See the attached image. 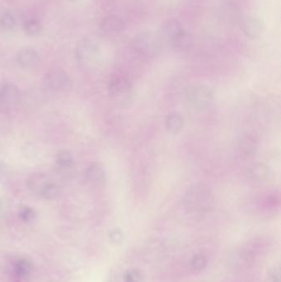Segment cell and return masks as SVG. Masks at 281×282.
<instances>
[{
    "label": "cell",
    "instance_id": "obj_1",
    "mask_svg": "<svg viewBox=\"0 0 281 282\" xmlns=\"http://www.w3.org/2000/svg\"><path fill=\"white\" fill-rule=\"evenodd\" d=\"M26 187L32 193L45 200H55L61 194L60 186L45 173H34L26 180Z\"/></svg>",
    "mask_w": 281,
    "mask_h": 282
},
{
    "label": "cell",
    "instance_id": "obj_2",
    "mask_svg": "<svg viewBox=\"0 0 281 282\" xmlns=\"http://www.w3.org/2000/svg\"><path fill=\"white\" fill-rule=\"evenodd\" d=\"M183 202L192 211H208L214 207L215 199L208 188L195 185L187 190Z\"/></svg>",
    "mask_w": 281,
    "mask_h": 282
},
{
    "label": "cell",
    "instance_id": "obj_3",
    "mask_svg": "<svg viewBox=\"0 0 281 282\" xmlns=\"http://www.w3.org/2000/svg\"><path fill=\"white\" fill-rule=\"evenodd\" d=\"M187 102L194 111L203 112L212 104V92L205 85L192 86L187 91Z\"/></svg>",
    "mask_w": 281,
    "mask_h": 282
},
{
    "label": "cell",
    "instance_id": "obj_4",
    "mask_svg": "<svg viewBox=\"0 0 281 282\" xmlns=\"http://www.w3.org/2000/svg\"><path fill=\"white\" fill-rule=\"evenodd\" d=\"M134 48L144 56H154L160 50L159 38L153 32H142L134 40Z\"/></svg>",
    "mask_w": 281,
    "mask_h": 282
},
{
    "label": "cell",
    "instance_id": "obj_5",
    "mask_svg": "<svg viewBox=\"0 0 281 282\" xmlns=\"http://www.w3.org/2000/svg\"><path fill=\"white\" fill-rule=\"evenodd\" d=\"M44 83L49 90L54 93H64L71 88V80L66 73L52 70L45 74Z\"/></svg>",
    "mask_w": 281,
    "mask_h": 282
},
{
    "label": "cell",
    "instance_id": "obj_6",
    "mask_svg": "<svg viewBox=\"0 0 281 282\" xmlns=\"http://www.w3.org/2000/svg\"><path fill=\"white\" fill-rule=\"evenodd\" d=\"M20 102V93L16 86L4 83L0 87V107L6 112L17 108Z\"/></svg>",
    "mask_w": 281,
    "mask_h": 282
},
{
    "label": "cell",
    "instance_id": "obj_7",
    "mask_svg": "<svg viewBox=\"0 0 281 282\" xmlns=\"http://www.w3.org/2000/svg\"><path fill=\"white\" fill-rule=\"evenodd\" d=\"M108 90L109 93L117 99H128L132 90V84L125 76L116 75L110 81Z\"/></svg>",
    "mask_w": 281,
    "mask_h": 282
},
{
    "label": "cell",
    "instance_id": "obj_8",
    "mask_svg": "<svg viewBox=\"0 0 281 282\" xmlns=\"http://www.w3.org/2000/svg\"><path fill=\"white\" fill-rule=\"evenodd\" d=\"M99 46L97 43L90 40H83L77 47V58L84 64L94 61L99 55Z\"/></svg>",
    "mask_w": 281,
    "mask_h": 282
},
{
    "label": "cell",
    "instance_id": "obj_9",
    "mask_svg": "<svg viewBox=\"0 0 281 282\" xmlns=\"http://www.w3.org/2000/svg\"><path fill=\"white\" fill-rule=\"evenodd\" d=\"M17 60L19 65L24 69H34L40 64V57L36 50L26 48L17 53Z\"/></svg>",
    "mask_w": 281,
    "mask_h": 282
},
{
    "label": "cell",
    "instance_id": "obj_10",
    "mask_svg": "<svg viewBox=\"0 0 281 282\" xmlns=\"http://www.w3.org/2000/svg\"><path fill=\"white\" fill-rule=\"evenodd\" d=\"M85 178L91 185L102 186L106 183V172L101 164H92L86 169Z\"/></svg>",
    "mask_w": 281,
    "mask_h": 282
},
{
    "label": "cell",
    "instance_id": "obj_11",
    "mask_svg": "<svg viewBox=\"0 0 281 282\" xmlns=\"http://www.w3.org/2000/svg\"><path fill=\"white\" fill-rule=\"evenodd\" d=\"M242 29L247 36L251 38L260 36L264 31V23L256 17H248L242 22Z\"/></svg>",
    "mask_w": 281,
    "mask_h": 282
},
{
    "label": "cell",
    "instance_id": "obj_12",
    "mask_svg": "<svg viewBox=\"0 0 281 282\" xmlns=\"http://www.w3.org/2000/svg\"><path fill=\"white\" fill-rule=\"evenodd\" d=\"M100 28L105 33L116 35L121 33L124 30V23L120 17L115 15H109L102 19L100 22Z\"/></svg>",
    "mask_w": 281,
    "mask_h": 282
},
{
    "label": "cell",
    "instance_id": "obj_13",
    "mask_svg": "<svg viewBox=\"0 0 281 282\" xmlns=\"http://www.w3.org/2000/svg\"><path fill=\"white\" fill-rule=\"evenodd\" d=\"M182 31H184V28L182 26V24L176 19H170L163 24L160 32L163 37L168 39L170 41L174 36L178 35Z\"/></svg>",
    "mask_w": 281,
    "mask_h": 282
},
{
    "label": "cell",
    "instance_id": "obj_14",
    "mask_svg": "<svg viewBox=\"0 0 281 282\" xmlns=\"http://www.w3.org/2000/svg\"><path fill=\"white\" fill-rule=\"evenodd\" d=\"M171 45L175 50L179 51H186L192 47L193 45V39L189 33L187 31H182L178 35L170 40Z\"/></svg>",
    "mask_w": 281,
    "mask_h": 282
},
{
    "label": "cell",
    "instance_id": "obj_15",
    "mask_svg": "<svg viewBox=\"0 0 281 282\" xmlns=\"http://www.w3.org/2000/svg\"><path fill=\"white\" fill-rule=\"evenodd\" d=\"M165 126L167 131L173 135H177L182 131L184 127V119L180 114L170 113L165 120Z\"/></svg>",
    "mask_w": 281,
    "mask_h": 282
},
{
    "label": "cell",
    "instance_id": "obj_16",
    "mask_svg": "<svg viewBox=\"0 0 281 282\" xmlns=\"http://www.w3.org/2000/svg\"><path fill=\"white\" fill-rule=\"evenodd\" d=\"M55 164L60 171L69 170L73 165V157L69 151L61 150L55 157Z\"/></svg>",
    "mask_w": 281,
    "mask_h": 282
},
{
    "label": "cell",
    "instance_id": "obj_17",
    "mask_svg": "<svg viewBox=\"0 0 281 282\" xmlns=\"http://www.w3.org/2000/svg\"><path fill=\"white\" fill-rule=\"evenodd\" d=\"M31 272V264L26 259H20L15 264L14 273L17 278L24 279L30 276Z\"/></svg>",
    "mask_w": 281,
    "mask_h": 282
},
{
    "label": "cell",
    "instance_id": "obj_18",
    "mask_svg": "<svg viewBox=\"0 0 281 282\" xmlns=\"http://www.w3.org/2000/svg\"><path fill=\"white\" fill-rule=\"evenodd\" d=\"M24 31L29 36H37L42 31V25L37 19H30L24 23Z\"/></svg>",
    "mask_w": 281,
    "mask_h": 282
},
{
    "label": "cell",
    "instance_id": "obj_19",
    "mask_svg": "<svg viewBox=\"0 0 281 282\" xmlns=\"http://www.w3.org/2000/svg\"><path fill=\"white\" fill-rule=\"evenodd\" d=\"M17 25L14 16L9 12H5L0 16V27L5 31H11Z\"/></svg>",
    "mask_w": 281,
    "mask_h": 282
},
{
    "label": "cell",
    "instance_id": "obj_20",
    "mask_svg": "<svg viewBox=\"0 0 281 282\" xmlns=\"http://www.w3.org/2000/svg\"><path fill=\"white\" fill-rule=\"evenodd\" d=\"M17 216L21 221L26 222V223H30L35 220V212L33 209L31 208V207L21 206V207H19Z\"/></svg>",
    "mask_w": 281,
    "mask_h": 282
},
{
    "label": "cell",
    "instance_id": "obj_21",
    "mask_svg": "<svg viewBox=\"0 0 281 282\" xmlns=\"http://www.w3.org/2000/svg\"><path fill=\"white\" fill-rule=\"evenodd\" d=\"M208 259L203 254H197L194 255L191 261V266L193 270L202 271L207 267Z\"/></svg>",
    "mask_w": 281,
    "mask_h": 282
},
{
    "label": "cell",
    "instance_id": "obj_22",
    "mask_svg": "<svg viewBox=\"0 0 281 282\" xmlns=\"http://www.w3.org/2000/svg\"><path fill=\"white\" fill-rule=\"evenodd\" d=\"M125 282H144L143 273L138 269H130L124 275Z\"/></svg>",
    "mask_w": 281,
    "mask_h": 282
},
{
    "label": "cell",
    "instance_id": "obj_23",
    "mask_svg": "<svg viewBox=\"0 0 281 282\" xmlns=\"http://www.w3.org/2000/svg\"><path fill=\"white\" fill-rule=\"evenodd\" d=\"M109 240H111V243H113L115 245H119L123 242L125 240V234L121 229L119 228H115L113 230H111L108 234Z\"/></svg>",
    "mask_w": 281,
    "mask_h": 282
},
{
    "label": "cell",
    "instance_id": "obj_24",
    "mask_svg": "<svg viewBox=\"0 0 281 282\" xmlns=\"http://www.w3.org/2000/svg\"><path fill=\"white\" fill-rule=\"evenodd\" d=\"M271 278H272V282H280L279 272L277 270L273 271L271 275Z\"/></svg>",
    "mask_w": 281,
    "mask_h": 282
},
{
    "label": "cell",
    "instance_id": "obj_25",
    "mask_svg": "<svg viewBox=\"0 0 281 282\" xmlns=\"http://www.w3.org/2000/svg\"><path fill=\"white\" fill-rule=\"evenodd\" d=\"M6 174H7V173H6V167L0 162V180H2Z\"/></svg>",
    "mask_w": 281,
    "mask_h": 282
},
{
    "label": "cell",
    "instance_id": "obj_26",
    "mask_svg": "<svg viewBox=\"0 0 281 282\" xmlns=\"http://www.w3.org/2000/svg\"><path fill=\"white\" fill-rule=\"evenodd\" d=\"M69 1H71V2H78V1H80V0H69Z\"/></svg>",
    "mask_w": 281,
    "mask_h": 282
}]
</instances>
